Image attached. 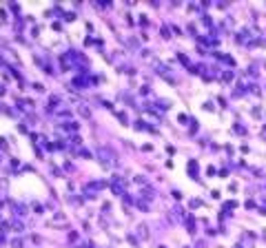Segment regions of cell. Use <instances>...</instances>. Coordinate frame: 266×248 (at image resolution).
I'll return each mask as SVG.
<instances>
[{
	"instance_id": "1",
	"label": "cell",
	"mask_w": 266,
	"mask_h": 248,
	"mask_svg": "<svg viewBox=\"0 0 266 248\" xmlns=\"http://www.w3.org/2000/svg\"><path fill=\"white\" fill-rule=\"evenodd\" d=\"M98 155H100V157H104L107 162H111V160H113V153H111V151H109L107 146H104V148H100V151H98Z\"/></svg>"
}]
</instances>
